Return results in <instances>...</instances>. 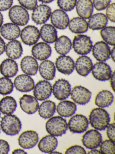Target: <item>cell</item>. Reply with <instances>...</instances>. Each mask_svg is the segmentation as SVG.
I'll return each instance as SVG.
<instances>
[{
    "mask_svg": "<svg viewBox=\"0 0 115 154\" xmlns=\"http://www.w3.org/2000/svg\"><path fill=\"white\" fill-rule=\"evenodd\" d=\"M58 145L57 139L55 136L47 135L44 136L38 142V147L41 152L50 153L56 148Z\"/></svg>",
    "mask_w": 115,
    "mask_h": 154,
    "instance_id": "cell-23",
    "label": "cell"
},
{
    "mask_svg": "<svg viewBox=\"0 0 115 154\" xmlns=\"http://www.w3.org/2000/svg\"><path fill=\"white\" fill-rule=\"evenodd\" d=\"M93 64L91 59L86 55H81L75 63V69L81 76L85 77L91 72Z\"/></svg>",
    "mask_w": 115,
    "mask_h": 154,
    "instance_id": "cell-20",
    "label": "cell"
},
{
    "mask_svg": "<svg viewBox=\"0 0 115 154\" xmlns=\"http://www.w3.org/2000/svg\"><path fill=\"white\" fill-rule=\"evenodd\" d=\"M37 111L40 117L44 119H49L55 112V103L52 101L45 100L39 106Z\"/></svg>",
    "mask_w": 115,
    "mask_h": 154,
    "instance_id": "cell-35",
    "label": "cell"
},
{
    "mask_svg": "<svg viewBox=\"0 0 115 154\" xmlns=\"http://www.w3.org/2000/svg\"><path fill=\"white\" fill-rule=\"evenodd\" d=\"M34 97L40 101H44L49 98L52 93V86L47 80L39 81L33 88Z\"/></svg>",
    "mask_w": 115,
    "mask_h": 154,
    "instance_id": "cell-13",
    "label": "cell"
},
{
    "mask_svg": "<svg viewBox=\"0 0 115 154\" xmlns=\"http://www.w3.org/2000/svg\"><path fill=\"white\" fill-rule=\"evenodd\" d=\"M10 150V145L7 141L0 139V154H6Z\"/></svg>",
    "mask_w": 115,
    "mask_h": 154,
    "instance_id": "cell-47",
    "label": "cell"
},
{
    "mask_svg": "<svg viewBox=\"0 0 115 154\" xmlns=\"http://www.w3.org/2000/svg\"><path fill=\"white\" fill-rule=\"evenodd\" d=\"M12 154H27L26 151H24L23 149H14L12 151Z\"/></svg>",
    "mask_w": 115,
    "mask_h": 154,
    "instance_id": "cell-50",
    "label": "cell"
},
{
    "mask_svg": "<svg viewBox=\"0 0 115 154\" xmlns=\"http://www.w3.org/2000/svg\"><path fill=\"white\" fill-rule=\"evenodd\" d=\"M91 72L95 79L101 82L109 80L112 73L109 65L103 62H98L94 64Z\"/></svg>",
    "mask_w": 115,
    "mask_h": 154,
    "instance_id": "cell-11",
    "label": "cell"
},
{
    "mask_svg": "<svg viewBox=\"0 0 115 154\" xmlns=\"http://www.w3.org/2000/svg\"><path fill=\"white\" fill-rule=\"evenodd\" d=\"M49 154H62V153H61V152H59V151H55V150H54V151H52V152H50V153H49Z\"/></svg>",
    "mask_w": 115,
    "mask_h": 154,
    "instance_id": "cell-55",
    "label": "cell"
},
{
    "mask_svg": "<svg viewBox=\"0 0 115 154\" xmlns=\"http://www.w3.org/2000/svg\"><path fill=\"white\" fill-rule=\"evenodd\" d=\"M66 154H86L85 149L81 146L79 145H73L66 149L65 151Z\"/></svg>",
    "mask_w": 115,
    "mask_h": 154,
    "instance_id": "cell-43",
    "label": "cell"
},
{
    "mask_svg": "<svg viewBox=\"0 0 115 154\" xmlns=\"http://www.w3.org/2000/svg\"><path fill=\"white\" fill-rule=\"evenodd\" d=\"M1 127L2 131L6 135L15 136L19 134L21 129V122L16 115L7 114L2 118Z\"/></svg>",
    "mask_w": 115,
    "mask_h": 154,
    "instance_id": "cell-3",
    "label": "cell"
},
{
    "mask_svg": "<svg viewBox=\"0 0 115 154\" xmlns=\"http://www.w3.org/2000/svg\"><path fill=\"white\" fill-rule=\"evenodd\" d=\"M19 71L18 64L13 59L7 58L0 65V72L4 76L12 78L16 75Z\"/></svg>",
    "mask_w": 115,
    "mask_h": 154,
    "instance_id": "cell-25",
    "label": "cell"
},
{
    "mask_svg": "<svg viewBox=\"0 0 115 154\" xmlns=\"http://www.w3.org/2000/svg\"><path fill=\"white\" fill-rule=\"evenodd\" d=\"M75 7L78 16L84 19H88L93 13V6L91 0H78Z\"/></svg>",
    "mask_w": 115,
    "mask_h": 154,
    "instance_id": "cell-26",
    "label": "cell"
},
{
    "mask_svg": "<svg viewBox=\"0 0 115 154\" xmlns=\"http://www.w3.org/2000/svg\"><path fill=\"white\" fill-rule=\"evenodd\" d=\"M21 6L28 10L32 11L37 5V0H18Z\"/></svg>",
    "mask_w": 115,
    "mask_h": 154,
    "instance_id": "cell-42",
    "label": "cell"
},
{
    "mask_svg": "<svg viewBox=\"0 0 115 154\" xmlns=\"http://www.w3.org/2000/svg\"><path fill=\"white\" fill-rule=\"evenodd\" d=\"M76 109L77 106L74 102L65 100H61L56 108L58 113L64 118H68L73 115Z\"/></svg>",
    "mask_w": 115,
    "mask_h": 154,
    "instance_id": "cell-27",
    "label": "cell"
},
{
    "mask_svg": "<svg viewBox=\"0 0 115 154\" xmlns=\"http://www.w3.org/2000/svg\"><path fill=\"white\" fill-rule=\"evenodd\" d=\"M114 101V96L110 91L102 90L95 97L94 103L99 108H107L110 106Z\"/></svg>",
    "mask_w": 115,
    "mask_h": 154,
    "instance_id": "cell-32",
    "label": "cell"
},
{
    "mask_svg": "<svg viewBox=\"0 0 115 154\" xmlns=\"http://www.w3.org/2000/svg\"><path fill=\"white\" fill-rule=\"evenodd\" d=\"M39 1L45 4H47V3H51L53 2L55 0H38Z\"/></svg>",
    "mask_w": 115,
    "mask_h": 154,
    "instance_id": "cell-53",
    "label": "cell"
},
{
    "mask_svg": "<svg viewBox=\"0 0 115 154\" xmlns=\"http://www.w3.org/2000/svg\"><path fill=\"white\" fill-rule=\"evenodd\" d=\"M115 72H113L111 75V78H110V82L111 87L113 91H115Z\"/></svg>",
    "mask_w": 115,
    "mask_h": 154,
    "instance_id": "cell-48",
    "label": "cell"
},
{
    "mask_svg": "<svg viewBox=\"0 0 115 154\" xmlns=\"http://www.w3.org/2000/svg\"><path fill=\"white\" fill-rule=\"evenodd\" d=\"M17 107L16 100L11 96H5L0 100V112L3 114H12L16 110Z\"/></svg>",
    "mask_w": 115,
    "mask_h": 154,
    "instance_id": "cell-36",
    "label": "cell"
},
{
    "mask_svg": "<svg viewBox=\"0 0 115 154\" xmlns=\"http://www.w3.org/2000/svg\"><path fill=\"white\" fill-rule=\"evenodd\" d=\"M3 22V16L1 13L0 12V28L2 26Z\"/></svg>",
    "mask_w": 115,
    "mask_h": 154,
    "instance_id": "cell-54",
    "label": "cell"
},
{
    "mask_svg": "<svg viewBox=\"0 0 115 154\" xmlns=\"http://www.w3.org/2000/svg\"><path fill=\"white\" fill-rule=\"evenodd\" d=\"M55 66L59 72L65 75L71 74L75 69V63L72 58L66 55L58 57L56 59Z\"/></svg>",
    "mask_w": 115,
    "mask_h": 154,
    "instance_id": "cell-15",
    "label": "cell"
},
{
    "mask_svg": "<svg viewBox=\"0 0 115 154\" xmlns=\"http://www.w3.org/2000/svg\"><path fill=\"white\" fill-rule=\"evenodd\" d=\"M68 27L71 32L77 35L86 33L89 29L87 21L80 17L73 18L69 20Z\"/></svg>",
    "mask_w": 115,
    "mask_h": 154,
    "instance_id": "cell-33",
    "label": "cell"
},
{
    "mask_svg": "<svg viewBox=\"0 0 115 154\" xmlns=\"http://www.w3.org/2000/svg\"><path fill=\"white\" fill-rule=\"evenodd\" d=\"M14 87L17 91L21 92H28L33 90L35 86L34 80L30 75L21 74L14 80Z\"/></svg>",
    "mask_w": 115,
    "mask_h": 154,
    "instance_id": "cell-19",
    "label": "cell"
},
{
    "mask_svg": "<svg viewBox=\"0 0 115 154\" xmlns=\"http://www.w3.org/2000/svg\"><path fill=\"white\" fill-rule=\"evenodd\" d=\"M20 29L19 26L13 23H7L1 26L0 33L2 36L9 40H15L20 35Z\"/></svg>",
    "mask_w": 115,
    "mask_h": 154,
    "instance_id": "cell-28",
    "label": "cell"
},
{
    "mask_svg": "<svg viewBox=\"0 0 115 154\" xmlns=\"http://www.w3.org/2000/svg\"><path fill=\"white\" fill-rule=\"evenodd\" d=\"M51 24L56 29L63 30L68 27L69 18L65 11L57 9L51 13L50 16Z\"/></svg>",
    "mask_w": 115,
    "mask_h": 154,
    "instance_id": "cell-17",
    "label": "cell"
},
{
    "mask_svg": "<svg viewBox=\"0 0 115 154\" xmlns=\"http://www.w3.org/2000/svg\"><path fill=\"white\" fill-rule=\"evenodd\" d=\"M100 151L101 154H114L115 153V142L110 140H105L100 144Z\"/></svg>",
    "mask_w": 115,
    "mask_h": 154,
    "instance_id": "cell-39",
    "label": "cell"
},
{
    "mask_svg": "<svg viewBox=\"0 0 115 154\" xmlns=\"http://www.w3.org/2000/svg\"><path fill=\"white\" fill-rule=\"evenodd\" d=\"M1 112H0V118H1Z\"/></svg>",
    "mask_w": 115,
    "mask_h": 154,
    "instance_id": "cell-56",
    "label": "cell"
},
{
    "mask_svg": "<svg viewBox=\"0 0 115 154\" xmlns=\"http://www.w3.org/2000/svg\"><path fill=\"white\" fill-rule=\"evenodd\" d=\"M71 85L69 82L64 79H59L55 82L52 86V93L56 99L63 100L70 95Z\"/></svg>",
    "mask_w": 115,
    "mask_h": 154,
    "instance_id": "cell-7",
    "label": "cell"
},
{
    "mask_svg": "<svg viewBox=\"0 0 115 154\" xmlns=\"http://www.w3.org/2000/svg\"><path fill=\"white\" fill-rule=\"evenodd\" d=\"M40 38L47 44H53L58 38L56 29L50 24H45L41 26L40 31Z\"/></svg>",
    "mask_w": 115,
    "mask_h": 154,
    "instance_id": "cell-29",
    "label": "cell"
},
{
    "mask_svg": "<svg viewBox=\"0 0 115 154\" xmlns=\"http://www.w3.org/2000/svg\"><path fill=\"white\" fill-rule=\"evenodd\" d=\"M38 70L40 76L47 81L53 80L55 76V66L50 60L42 61L39 66Z\"/></svg>",
    "mask_w": 115,
    "mask_h": 154,
    "instance_id": "cell-24",
    "label": "cell"
},
{
    "mask_svg": "<svg viewBox=\"0 0 115 154\" xmlns=\"http://www.w3.org/2000/svg\"><path fill=\"white\" fill-rule=\"evenodd\" d=\"M106 16L108 20L114 23L115 21V4H110L106 11Z\"/></svg>",
    "mask_w": 115,
    "mask_h": 154,
    "instance_id": "cell-44",
    "label": "cell"
},
{
    "mask_svg": "<svg viewBox=\"0 0 115 154\" xmlns=\"http://www.w3.org/2000/svg\"><path fill=\"white\" fill-rule=\"evenodd\" d=\"M88 154H101V152L100 151V150H98L97 149H90V150L88 151Z\"/></svg>",
    "mask_w": 115,
    "mask_h": 154,
    "instance_id": "cell-52",
    "label": "cell"
},
{
    "mask_svg": "<svg viewBox=\"0 0 115 154\" xmlns=\"http://www.w3.org/2000/svg\"><path fill=\"white\" fill-rule=\"evenodd\" d=\"M52 11L50 7L45 4L37 6L33 10L31 19L37 25L45 24L50 18Z\"/></svg>",
    "mask_w": 115,
    "mask_h": 154,
    "instance_id": "cell-12",
    "label": "cell"
},
{
    "mask_svg": "<svg viewBox=\"0 0 115 154\" xmlns=\"http://www.w3.org/2000/svg\"><path fill=\"white\" fill-rule=\"evenodd\" d=\"M55 43V50L61 55L67 54L72 49V41L66 36L62 35L58 38Z\"/></svg>",
    "mask_w": 115,
    "mask_h": 154,
    "instance_id": "cell-34",
    "label": "cell"
},
{
    "mask_svg": "<svg viewBox=\"0 0 115 154\" xmlns=\"http://www.w3.org/2000/svg\"><path fill=\"white\" fill-rule=\"evenodd\" d=\"M20 36L22 43L28 46L34 45L40 38L38 29L31 25L25 26L21 31Z\"/></svg>",
    "mask_w": 115,
    "mask_h": 154,
    "instance_id": "cell-10",
    "label": "cell"
},
{
    "mask_svg": "<svg viewBox=\"0 0 115 154\" xmlns=\"http://www.w3.org/2000/svg\"><path fill=\"white\" fill-rule=\"evenodd\" d=\"M13 0H0V11L8 10L11 8Z\"/></svg>",
    "mask_w": 115,
    "mask_h": 154,
    "instance_id": "cell-46",
    "label": "cell"
},
{
    "mask_svg": "<svg viewBox=\"0 0 115 154\" xmlns=\"http://www.w3.org/2000/svg\"><path fill=\"white\" fill-rule=\"evenodd\" d=\"M6 55L13 60L19 59L23 52L22 45L20 41L17 40H11L5 46Z\"/></svg>",
    "mask_w": 115,
    "mask_h": 154,
    "instance_id": "cell-31",
    "label": "cell"
},
{
    "mask_svg": "<svg viewBox=\"0 0 115 154\" xmlns=\"http://www.w3.org/2000/svg\"><path fill=\"white\" fill-rule=\"evenodd\" d=\"M91 51L93 57L99 62H105L110 57V48L104 41L95 43L92 46Z\"/></svg>",
    "mask_w": 115,
    "mask_h": 154,
    "instance_id": "cell-16",
    "label": "cell"
},
{
    "mask_svg": "<svg viewBox=\"0 0 115 154\" xmlns=\"http://www.w3.org/2000/svg\"><path fill=\"white\" fill-rule=\"evenodd\" d=\"M21 109L25 113L33 114L37 111L39 103L34 96L29 94H23L19 99Z\"/></svg>",
    "mask_w": 115,
    "mask_h": 154,
    "instance_id": "cell-18",
    "label": "cell"
},
{
    "mask_svg": "<svg viewBox=\"0 0 115 154\" xmlns=\"http://www.w3.org/2000/svg\"><path fill=\"white\" fill-rule=\"evenodd\" d=\"M13 84L10 79L7 77L0 78V94L6 95L12 92Z\"/></svg>",
    "mask_w": 115,
    "mask_h": 154,
    "instance_id": "cell-38",
    "label": "cell"
},
{
    "mask_svg": "<svg viewBox=\"0 0 115 154\" xmlns=\"http://www.w3.org/2000/svg\"><path fill=\"white\" fill-rule=\"evenodd\" d=\"M39 141L38 133L34 130H27L19 136L18 143L22 148L30 149L36 146Z\"/></svg>",
    "mask_w": 115,
    "mask_h": 154,
    "instance_id": "cell-14",
    "label": "cell"
},
{
    "mask_svg": "<svg viewBox=\"0 0 115 154\" xmlns=\"http://www.w3.org/2000/svg\"><path fill=\"white\" fill-rule=\"evenodd\" d=\"M8 14L10 20L18 26H26L29 20V15L28 11L19 5L11 8Z\"/></svg>",
    "mask_w": 115,
    "mask_h": 154,
    "instance_id": "cell-5",
    "label": "cell"
},
{
    "mask_svg": "<svg viewBox=\"0 0 115 154\" xmlns=\"http://www.w3.org/2000/svg\"><path fill=\"white\" fill-rule=\"evenodd\" d=\"M102 141V136L98 130L90 129L87 131L82 137L83 145L88 149L97 148Z\"/></svg>",
    "mask_w": 115,
    "mask_h": 154,
    "instance_id": "cell-9",
    "label": "cell"
},
{
    "mask_svg": "<svg viewBox=\"0 0 115 154\" xmlns=\"http://www.w3.org/2000/svg\"><path fill=\"white\" fill-rule=\"evenodd\" d=\"M111 0H93V7L96 10L100 11L104 10L110 4Z\"/></svg>",
    "mask_w": 115,
    "mask_h": 154,
    "instance_id": "cell-41",
    "label": "cell"
},
{
    "mask_svg": "<svg viewBox=\"0 0 115 154\" xmlns=\"http://www.w3.org/2000/svg\"><path fill=\"white\" fill-rule=\"evenodd\" d=\"M70 95L75 103L79 105H84L90 101L92 93L84 86L76 85L71 90Z\"/></svg>",
    "mask_w": 115,
    "mask_h": 154,
    "instance_id": "cell-8",
    "label": "cell"
},
{
    "mask_svg": "<svg viewBox=\"0 0 115 154\" xmlns=\"http://www.w3.org/2000/svg\"><path fill=\"white\" fill-rule=\"evenodd\" d=\"M106 134L109 139L115 142V124L114 122L109 124L106 128Z\"/></svg>",
    "mask_w": 115,
    "mask_h": 154,
    "instance_id": "cell-45",
    "label": "cell"
},
{
    "mask_svg": "<svg viewBox=\"0 0 115 154\" xmlns=\"http://www.w3.org/2000/svg\"><path fill=\"white\" fill-rule=\"evenodd\" d=\"M72 46L75 52L80 55H86L91 51L93 43L90 37L78 34L73 39Z\"/></svg>",
    "mask_w": 115,
    "mask_h": 154,
    "instance_id": "cell-4",
    "label": "cell"
},
{
    "mask_svg": "<svg viewBox=\"0 0 115 154\" xmlns=\"http://www.w3.org/2000/svg\"><path fill=\"white\" fill-rule=\"evenodd\" d=\"M67 123L68 129L72 133L81 134L86 131L89 126V120L84 115L76 114L71 116Z\"/></svg>",
    "mask_w": 115,
    "mask_h": 154,
    "instance_id": "cell-6",
    "label": "cell"
},
{
    "mask_svg": "<svg viewBox=\"0 0 115 154\" xmlns=\"http://www.w3.org/2000/svg\"><path fill=\"white\" fill-rule=\"evenodd\" d=\"M5 49V42L3 38L0 36V55L4 53Z\"/></svg>",
    "mask_w": 115,
    "mask_h": 154,
    "instance_id": "cell-49",
    "label": "cell"
},
{
    "mask_svg": "<svg viewBox=\"0 0 115 154\" xmlns=\"http://www.w3.org/2000/svg\"><path fill=\"white\" fill-rule=\"evenodd\" d=\"M110 122L109 114L103 108H94L89 114V123L93 128L97 130L103 131L106 129Z\"/></svg>",
    "mask_w": 115,
    "mask_h": 154,
    "instance_id": "cell-1",
    "label": "cell"
},
{
    "mask_svg": "<svg viewBox=\"0 0 115 154\" xmlns=\"http://www.w3.org/2000/svg\"><path fill=\"white\" fill-rule=\"evenodd\" d=\"M68 129L66 119L61 116L51 117L47 121L46 129L47 132L55 137H61L65 134Z\"/></svg>",
    "mask_w": 115,
    "mask_h": 154,
    "instance_id": "cell-2",
    "label": "cell"
},
{
    "mask_svg": "<svg viewBox=\"0 0 115 154\" xmlns=\"http://www.w3.org/2000/svg\"><path fill=\"white\" fill-rule=\"evenodd\" d=\"M31 52L35 59L44 61L50 57L52 54V49L48 44L45 42H40L33 45Z\"/></svg>",
    "mask_w": 115,
    "mask_h": 154,
    "instance_id": "cell-21",
    "label": "cell"
},
{
    "mask_svg": "<svg viewBox=\"0 0 115 154\" xmlns=\"http://www.w3.org/2000/svg\"><path fill=\"white\" fill-rule=\"evenodd\" d=\"M22 71L25 74L30 76L37 74L38 70V63L33 57L26 56L22 59L20 62Z\"/></svg>",
    "mask_w": 115,
    "mask_h": 154,
    "instance_id": "cell-22",
    "label": "cell"
},
{
    "mask_svg": "<svg viewBox=\"0 0 115 154\" xmlns=\"http://www.w3.org/2000/svg\"><path fill=\"white\" fill-rule=\"evenodd\" d=\"M100 35L104 42L108 45H115V28L114 26H106L101 29Z\"/></svg>",
    "mask_w": 115,
    "mask_h": 154,
    "instance_id": "cell-37",
    "label": "cell"
},
{
    "mask_svg": "<svg viewBox=\"0 0 115 154\" xmlns=\"http://www.w3.org/2000/svg\"><path fill=\"white\" fill-rule=\"evenodd\" d=\"M77 0H57V4L60 9L64 11H70L74 9Z\"/></svg>",
    "mask_w": 115,
    "mask_h": 154,
    "instance_id": "cell-40",
    "label": "cell"
},
{
    "mask_svg": "<svg viewBox=\"0 0 115 154\" xmlns=\"http://www.w3.org/2000/svg\"><path fill=\"white\" fill-rule=\"evenodd\" d=\"M110 57L112 59V61L115 62V48L113 47L110 51Z\"/></svg>",
    "mask_w": 115,
    "mask_h": 154,
    "instance_id": "cell-51",
    "label": "cell"
},
{
    "mask_svg": "<svg viewBox=\"0 0 115 154\" xmlns=\"http://www.w3.org/2000/svg\"><path fill=\"white\" fill-rule=\"evenodd\" d=\"M108 22L106 15L101 13L92 15L87 21L88 28L92 30H101L106 26Z\"/></svg>",
    "mask_w": 115,
    "mask_h": 154,
    "instance_id": "cell-30",
    "label": "cell"
}]
</instances>
